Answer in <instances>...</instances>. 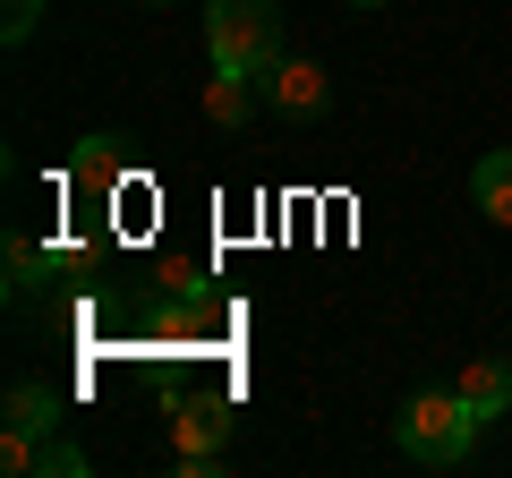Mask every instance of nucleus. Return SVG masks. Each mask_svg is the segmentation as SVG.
<instances>
[{"instance_id":"nucleus-1","label":"nucleus","mask_w":512,"mask_h":478,"mask_svg":"<svg viewBox=\"0 0 512 478\" xmlns=\"http://www.w3.org/2000/svg\"><path fill=\"white\" fill-rule=\"evenodd\" d=\"M478 427L487 419H478L453 385H419L402 402V419H393V444H402V461H419V470H453V461L478 444Z\"/></svg>"},{"instance_id":"nucleus-2","label":"nucleus","mask_w":512,"mask_h":478,"mask_svg":"<svg viewBox=\"0 0 512 478\" xmlns=\"http://www.w3.org/2000/svg\"><path fill=\"white\" fill-rule=\"evenodd\" d=\"M205 52L222 77H265L282 60V0H214L205 9Z\"/></svg>"},{"instance_id":"nucleus-3","label":"nucleus","mask_w":512,"mask_h":478,"mask_svg":"<svg viewBox=\"0 0 512 478\" xmlns=\"http://www.w3.org/2000/svg\"><path fill=\"white\" fill-rule=\"evenodd\" d=\"M265 86V103L282 111V120H316V111L333 103V86H325V69H308V60H274V69L256 77Z\"/></svg>"},{"instance_id":"nucleus-4","label":"nucleus","mask_w":512,"mask_h":478,"mask_svg":"<svg viewBox=\"0 0 512 478\" xmlns=\"http://www.w3.org/2000/svg\"><path fill=\"white\" fill-rule=\"evenodd\" d=\"M171 436H180V461H188V470H214V461H222V436H231V402H180Z\"/></svg>"},{"instance_id":"nucleus-5","label":"nucleus","mask_w":512,"mask_h":478,"mask_svg":"<svg viewBox=\"0 0 512 478\" xmlns=\"http://www.w3.org/2000/svg\"><path fill=\"white\" fill-rule=\"evenodd\" d=\"M470 205L512 231V146H495V154H478V163H470Z\"/></svg>"},{"instance_id":"nucleus-6","label":"nucleus","mask_w":512,"mask_h":478,"mask_svg":"<svg viewBox=\"0 0 512 478\" xmlns=\"http://www.w3.org/2000/svg\"><path fill=\"white\" fill-rule=\"evenodd\" d=\"M453 393L478 410V419H504V410H512V368H504V359H470Z\"/></svg>"},{"instance_id":"nucleus-7","label":"nucleus","mask_w":512,"mask_h":478,"mask_svg":"<svg viewBox=\"0 0 512 478\" xmlns=\"http://www.w3.org/2000/svg\"><path fill=\"white\" fill-rule=\"evenodd\" d=\"M9 427L43 444V436L60 427V393H52V385H9Z\"/></svg>"},{"instance_id":"nucleus-8","label":"nucleus","mask_w":512,"mask_h":478,"mask_svg":"<svg viewBox=\"0 0 512 478\" xmlns=\"http://www.w3.org/2000/svg\"><path fill=\"white\" fill-rule=\"evenodd\" d=\"M52 265H60V257H43L26 231H9V299H18V308L43 291V282H52Z\"/></svg>"},{"instance_id":"nucleus-9","label":"nucleus","mask_w":512,"mask_h":478,"mask_svg":"<svg viewBox=\"0 0 512 478\" xmlns=\"http://www.w3.org/2000/svg\"><path fill=\"white\" fill-rule=\"evenodd\" d=\"M256 94H265L256 77H222V69H214V86H205V111H214L222 129H239V120L256 111Z\"/></svg>"},{"instance_id":"nucleus-10","label":"nucleus","mask_w":512,"mask_h":478,"mask_svg":"<svg viewBox=\"0 0 512 478\" xmlns=\"http://www.w3.org/2000/svg\"><path fill=\"white\" fill-rule=\"evenodd\" d=\"M120 171H128L120 137H86V154H77V188H111Z\"/></svg>"},{"instance_id":"nucleus-11","label":"nucleus","mask_w":512,"mask_h":478,"mask_svg":"<svg viewBox=\"0 0 512 478\" xmlns=\"http://www.w3.org/2000/svg\"><path fill=\"white\" fill-rule=\"evenodd\" d=\"M35 470H43V478H86L94 461H86V444H69V436H60V427H52V436L35 444Z\"/></svg>"},{"instance_id":"nucleus-12","label":"nucleus","mask_w":512,"mask_h":478,"mask_svg":"<svg viewBox=\"0 0 512 478\" xmlns=\"http://www.w3.org/2000/svg\"><path fill=\"white\" fill-rule=\"evenodd\" d=\"M43 9H52V0H0V35H9V43H26V35L43 26Z\"/></svg>"},{"instance_id":"nucleus-13","label":"nucleus","mask_w":512,"mask_h":478,"mask_svg":"<svg viewBox=\"0 0 512 478\" xmlns=\"http://www.w3.org/2000/svg\"><path fill=\"white\" fill-rule=\"evenodd\" d=\"M0 470H35V436H18V427H0Z\"/></svg>"},{"instance_id":"nucleus-14","label":"nucleus","mask_w":512,"mask_h":478,"mask_svg":"<svg viewBox=\"0 0 512 478\" xmlns=\"http://www.w3.org/2000/svg\"><path fill=\"white\" fill-rule=\"evenodd\" d=\"M350 9H393V0H350Z\"/></svg>"},{"instance_id":"nucleus-15","label":"nucleus","mask_w":512,"mask_h":478,"mask_svg":"<svg viewBox=\"0 0 512 478\" xmlns=\"http://www.w3.org/2000/svg\"><path fill=\"white\" fill-rule=\"evenodd\" d=\"M154 9H163V0H154Z\"/></svg>"}]
</instances>
